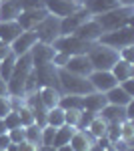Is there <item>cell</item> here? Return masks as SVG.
Segmentation results:
<instances>
[{"mask_svg":"<svg viewBox=\"0 0 134 151\" xmlns=\"http://www.w3.org/2000/svg\"><path fill=\"white\" fill-rule=\"evenodd\" d=\"M106 137H108L110 143L120 139V123H108L106 125Z\"/></svg>","mask_w":134,"mask_h":151,"instance_id":"obj_37","label":"cell"},{"mask_svg":"<svg viewBox=\"0 0 134 151\" xmlns=\"http://www.w3.org/2000/svg\"><path fill=\"white\" fill-rule=\"evenodd\" d=\"M34 77H36V85L38 89L40 87H52L60 91V83H58V69H56L52 63L42 65V67H36L34 69ZM62 93V91H60Z\"/></svg>","mask_w":134,"mask_h":151,"instance_id":"obj_9","label":"cell"},{"mask_svg":"<svg viewBox=\"0 0 134 151\" xmlns=\"http://www.w3.org/2000/svg\"><path fill=\"white\" fill-rule=\"evenodd\" d=\"M118 55H120V58H122V60H126V63H132V65H134V45L120 48V50H118Z\"/></svg>","mask_w":134,"mask_h":151,"instance_id":"obj_40","label":"cell"},{"mask_svg":"<svg viewBox=\"0 0 134 151\" xmlns=\"http://www.w3.org/2000/svg\"><path fill=\"white\" fill-rule=\"evenodd\" d=\"M126 151H134V147H128V149H126Z\"/></svg>","mask_w":134,"mask_h":151,"instance_id":"obj_56","label":"cell"},{"mask_svg":"<svg viewBox=\"0 0 134 151\" xmlns=\"http://www.w3.org/2000/svg\"><path fill=\"white\" fill-rule=\"evenodd\" d=\"M54 135H56V127L44 125L42 127V145H52L54 143Z\"/></svg>","mask_w":134,"mask_h":151,"instance_id":"obj_35","label":"cell"},{"mask_svg":"<svg viewBox=\"0 0 134 151\" xmlns=\"http://www.w3.org/2000/svg\"><path fill=\"white\" fill-rule=\"evenodd\" d=\"M38 151H56V147H52V145H40Z\"/></svg>","mask_w":134,"mask_h":151,"instance_id":"obj_49","label":"cell"},{"mask_svg":"<svg viewBox=\"0 0 134 151\" xmlns=\"http://www.w3.org/2000/svg\"><path fill=\"white\" fill-rule=\"evenodd\" d=\"M54 50L58 52H64L68 57H74V55H88V50L94 47V42H86L74 35H66V36H58L54 42H52Z\"/></svg>","mask_w":134,"mask_h":151,"instance_id":"obj_5","label":"cell"},{"mask_svg":"<svg viewBox=\"0 0 134 151\" xmlns=\"http://www.w3.org/2000/svg\"><path fill=\"white\" fill-rule=\"evenodd\" d=\"M102 35H104V30L94 18H88L84 24H80L76 28V32H74V36H78V38L86 40V42H98V38Z\"/></svg>","mask_w":134,"mask_h":151,"instance_id":"obj_13","label":"cell"},{"mask_svg":"<svg viewBox=\"0 0 134 151\" xmlns=\"http://www.w3.org/2000/svg\"><path fill=\"white\" fill-rule=\"evenodd\" d=\"M44 8L48 10V14L64 18V16H70L74 10H78L80 6L72 4V2H66V0H44Z\"/></svg>","mask_w":134,"mask_h":151,"instance_id":"obj_16","label":"cell"},{"mask_svg":"<svg viewBox=\"0 0 134 151\" xmlns=\"http://www.w3.org/2000/svg\"><path fill=\"white\" fill-rule=\"evenodd\" d=\"M82 6H84L92 16H96V14L108 12V10H112V8H118L120 2H118V0H84Z\"/></svg>","mask_w":134,"mask_h":151,"instance_id":"obj_20","label":"cell"},{"mask_svg":"<svg viewBox=\"0 0 134 151\" xmlns=\"http://www.w3.org/2000/svg\"><path fill=\"white\" fill-rule=\"evenodd\" d=\"M62 69L70 70L74 75H80V77H88L90 73H92V65H90L86 55H74V57H68V63Z\"/></svg>","mask_w":134,"mask_h":151,"instance_id":"obj_15","label":"cell"},{"mask_svg":"<svg viewBox=\"0 0 134 151\" xmlns=\"http://www.w3.org/2000/svg\"><path fill=\"white\" fill-rule=\"evenodd\" d=\"M22 12L20 0H0V22L16 20Z\"/></svg>","mask_w":134,"mask_h":151,"instance_id":"obj_19","label":"cell"},{"mask_svg":"<svg viewBox=\"0 0 134 151\" xmlns=\"http://www.w3.org/2000/svg\"><path fill=\"white\" fill-rule=\"evenodd\" d=\"M0 97H8V83L0 77Z\"/></svg>","mask_w":134,"mask_h":151,"instance_id":"obj_47","label":"cell"},{"mask_svg":"<svg viewBox=\"0 0 134 151\" xmlns=\"http://www.w3.org/2000/svg\"><path fill=\"white\" fill-rule=\"evenodd\" d=\"M66 2H72V4H76V6H82L84 0H66Z\"/></svg>","mask_w":134,"mask_h":151,"instance_id":"obj_54","label":"cell"},{"mask_svg":"<svg viewBox=\"0 0 134 151\" xmlns=\"http://www.w3.org/2000/svg\"><path fill=\"white\" fill-rule=\"evenodd\" d=\"M38 95H40V101H42V105H44L46 109H52V107L58 105L62 93L58 89H52V87H40L38 89Z\"/></svg>","mask_w":134,"mask_h":151,"instance_id":"obj_24","label":"cell"},{"mask_svg":"<svg viewBox=\"0 0 134 151\" xmlns=\"http://www.w3.org/2000/svg\"><path fill=\"white\" fill-rule=\"evenodd\" d=\"M16 113L20 117V125H22V127H28V125L34 123V115H32V111L26 107V103H24L20 109H16Z\"/></svg>","mask_w":134,"mask_h":151,"instance_id":"obj_33","label":"cell"},{"mask_svg":"<svg viewBox=\"0 0 134 151\" xmlns=\"http://www.w3.org/2000/svg\"><path fill=\"white\" fill-rule=\"evenodd\" d=\"M88 81L92 85V89L98 91V93H106V91H110L112 87L118 85L110 70H92L88 75Z\"/></svg>","mask_w":134,"mask_h":151,"instance_id":"obj_10","label":"cell"},{"mask_svg":"<svg viewBox=\"0 0 134 151\" xmlns=\"http://www.w3.org/2000/svg\"><path fill=\"white\" fill-rule=\"evenodd\" d=\"M120 6H134V0H118Z\"/></svg>","mask_w":134,"mask_h":151,"instance_id":"obj_51","label":"cell"},{"mask_svg":"<svg viewBox=\"0 0 134 151\" xmlns=\"http://www.w3.org/2000/svg\"><path fill=\"white\" fill-rule=\"evenodd\" d=\"M0 151H2V149H0Z\"/></svg>","mask_w":134,"mask_h":151,"instance_id":"obj_57","label":"cell"},{"mask_svg":"<svg viewBox=\"0 0 134 151\" xmlns=\"http://www.w3.org/2000/svg\"><path fill=\"white\" fill-rule=\"evenodd\" d=\"M10 143L12 141H10V137H8V133H2V135H0V149L2 151H6V147H8Z\"/></svg>","mask_w":134,"mask_h":151,"instance_id":"obj_46","label":"cell"},{"mask_svg":"<svg viewBox=\"0 0 134 151\" xmlns=\"http://www.w3.org/2000/svg\"><path fill=\"white\" fill-rule=\"evenodd\" d=\"M22 10H32V8H44V0H20Z\"/></svg>","mask_w":134,"mask_h":151,"instance_id":"obj_41","label":"cell"},{"mask_svg":"<svg viewBox=\"0 0 134 151\" xmlns=\"http://www.w3.org/2000/svg\"><path fill=\"white\" fill-rule=\"evenodd\" d=\"M16 149L18 151H38V145H34V143L24 139L22 143H16Z\"/></svg>","mask_w":134,"mask_h":151,"instance_id":"obj_43","label":"cell"},{"mask_svg":"<svg viewBox=\"0 0 134 151\" xmlns=\"http://www.w3.org/2000/svg\"><path fill=\"white\" fill-rule=\"evenodd\" d=\"M54 47L52 45H44V42H36L32 48H30V58H32V67H42V65H48L52 63V57H54Z\"/></svg>","mask_w":134,"mask_h":151,"instance_id":"obj_12","label":"cell"},{"mask_svg":"<svg viewBox=\"0 0 134 151\" xmlns=\"http://www.w3.org/2000/svg\"><path fill=\"white\" fill-rule=\"evenodd\" d=\"M48 10L46 8H32V10H22L20 16L16 18V22L22 26V30H34V26L44 18Z\"/></svg>","mask_w":134,"mask_h":151,"instance_id":"obj_14","label":"cell"},{"mask_svg":"<svg viewBox=\"0 0 134 151\" xmlns=\"http://www.w3.org/2000/svg\"><path fill=\"white\" fill-rule=\"evenodd\" d=\"M98 117H102L106 123H122L124 119H130L128 117V109L126 107H120V105H110L106 103L100 109Z\"/></svg>","mask_w":134,"mask_h":151,"instance_id":"obj_17","label":"cell"},{"mask_svg":"<svg viewBox=\"0 0 134 151\" xmlns=\"http://www.w3.org/2000/svg\"><path fill=\"white\" fill-rule=\"evenodd\" d=\"M66 63H68V55H64V52H58V50H56L54 57H52V65H54L56 69H62Z\"/></svg>","mask_w":134,"mask_h":151,"instance_id":"obj_42","label":"cell"},{"mask_svg":"<svg viewBox=\"0 0 134 151\" xmlns=\"http://www.w3.org/2000/svg\"><path fill=\"white\" fill-rule=\"evenodd\" d=\"M58 83H60V91L68 95H88L94 91L88 77L74 75L66 69H58Z\"/></svg>","mask_w":134,"mask_h":151,"instance_id":"obj_4","label":"cell"},{"mask_svg":"<svg viewBox=\"0 0 134 151\" xmlns=\"http://www.w3.org/2000/svg\"><path fill=\"white\" fill-rule=\"evenodd\" d=\"M46 125H52V127H62L64 125V109H60L58 105L52 107V109H48V113H46Z\"/></svg>","mask_w":134,"mask_h":151,"instance_id":"obj_28","label":"cell"},{"mask_svg":"<svg viewBox=\"0 0 134 151\" xmlns=\"http://www.w3.org/2000/svg\"><path fill=\"white\" fill-rule=\"evenodd\" d=\"M104 151H116V149H114V147H112V145H110V147H106V149H104Z\"/></svg>","mask_w":134,"mask_h":151,"instance_id":"obj_55","label":"cell"},{"mask_svg":"<svg viewBox=\"0 0 134 151\" xmlns=\"http://www.w3.org/2000/svg\"><path fill=\"white\" fill-rule=\"evenodd\" d=\"M6 133H8V137H10L12 143H22V141L26 139L24 127H14V129H10V131H6Z\"/></svg>","mask_w":134,"mask_h":151,"instance_id":"obj_36","label":"cell"},{"mask_svg":"<svg viewBox=\"0 0 134 151\" xmlns=\"http://www.w3.org/2000/svg\"><path fill=\"white\" fill-rule=\"evenodd\" d=\"M60 109H82V95H68L62 93L58 101Z\"/></svg>","mask_w":134,"mask_h":151,"instance_id":"obj_27","label":"cell"},{"mask_svg":"<svg viewBox=\"0 0 134 151\" xmlns=\"http://www.w3.org/2000/svg\"><path fill=\"white\" fill-rule=\"evenodd\" d=\"M12 111V103H10V95L8 97H0V119L8 115Z\"/></svg>","mask_w":134,"mask_h":151,"instance_id":"obj_39","label":"cell"},{"mask_svg":"<svg viewBox=\"0 0 134 151\" xmlns=\"http://www.w3.org/2000/svg\"><path fill=\"white\" fill-rule=\"evenodd\" d=\"M106 121L102 119V117H94L92 121H90V125H88V131H90V135L94 137V139H100V137H106Z\"/></svg>","mask_w":134,"mask_h":151,"instance_id":"obj_29","label":"cell"},{"mask_svg":"<svg viewBox=\"0 0 134 151\" xmlns=\"http://www.w3.org/2000/svg\"><path fill=\"white\" fill-rule=\"evenodd\" d=\"M24 131H26V141H30V143H34V145H42V127H38L36 123H32V125H28V127H24Z\"/></svg>","mask_w":134,"mask_h":151,"instance_id":"obj_30","label":"cell"},{"mask_svg":"<svg viewBox=\"0 0 134 151\" xmlns=\"http://www.w3.org/2000/svg\"><path fill=\"white\" fill-rule=\"evenodd\" d=\"M98 42L106 45V47H110V48H116V50H120L124 47H130V45H134V26H122L118 30L104 32L98 38Z\"/></svg>","mask_w":134,"mask_h":151,"instance_id":"obj_7","label":"cell"},{"mask_svg":"<svg viewBox=\"0 0 134 151\" xmlns=\"http://www.w3.org/2000/svg\"><path fill=\"white\" fill-rule=\"evenodd\" d=\"M74 133H76V127H70V125H62V127H58V129H56L52 147H60V145L70 143V139H72V135H74Z\"/></svg>","mask_w":134,"mask_h":151,"instance_id":"obj_25","label":"cell"},{"mask_svg":"<svg viewBox=\"0 0 134 151\" xmlns=\"http://www.w3.org/2000/svg\"><path fill=\"white\" fill-rule=\"evenodd\" d=\"M88 60L92 65V70H110L116 60L120 58L118 50L116 48H110L106 45H100V42H94V47L88 50Z\"/></svg>","mask_w":134,"mask_h":151,"instance_id":"obj_3","label":"cell"},{"mask_svg":"<svg viewBox=\"0 0 134 151\" xmlns=\"http://www.w3.org/2000/svg\"><path fill=\"white\" fill-rule=\"evenodd\" d=\"M36 42H38V38L34 35V30H24V32H20V35L10 42V50L16 57H20V55L30 52V48H32Z\"/></svg>","mask_w":134,"mask_h":151,"instance_id":"obj_11","label":"cell"},{"mask_svg":"<svg viewBox=\"0 0 134 151\" xmlns=\"http://www.w3.org/2000/svg\"><path fill=\"white\" fill-rule=\"evenodd\" d=\"M6 133V125H4V119H0V135Z\"/></svg>","mask_w":134,"mask_h":151,"instance_id":"obj_53","label":"cell"},{"mask_svg":"<svg viewBox=\"0 0 134 151\" xmlns=\"http://www.w3.org/2000/svg\"><path fill=\"white\" fill-rule=\"evenodd\" d=\"M110 145H112V147H114V149H116V151H126V149H128V147H132L130 143H126V141H124V139H116V141H112Z\"/></svg>","mask_w":134,"mask_h":151,"instance_id":"obj_45","label":"cell"},{"mask_svg":"<svg viewBox=\"0 0 134 151\" xmlns=\"http://www.w3.org/2000/svg\"><path fill=\"white\" fill-rule=\"evenodd\" d=\"M20 32H24V30H22V26L16 22V20L0 22V42H4V45H10Z\"/></svg>","mask_w":134,"mask_h":151,"instance_id":"obj_21","label":"cell"},{"mask_svg":"<svg viewBox=\"0 0 134 151\" xmlns=\"http://www.w3.org/2000/svg\"><path fill=\"white\" fill-rule=\"evenodd\" d=\"M4 125H6V131H10V129H14V127H22L18 113H16V111H10L8 115L4 117Z\"/></svg>","mask_w":134,"mask_h":151,"instance_id":"obj_34","label":"cell"},{"mask_svg":"<svg viewBox=\"0 0 134 151\" xmlns=\"http://www.w3.org/2000/svg\"><path fill=\"white\" fill-rule=\"evenodd\" d=\"M120 87H122L128 95H132V97H134V77H130V79L122 81V83H120Z\"/></svg>","mask_w":134,"mask_h":151,"instance_id":"obj_44","label":"cell"},{"mask_svg":"<svg viewBox=\"0 0 134 151\" xmlns=\"http://www.w3.org/2000/svg\"><path fill=\"white\" fill-rule=\"evenodd\" d=\"M88 18H92V14H90L84 6H80L78 10H74L70 16L60 18V36L74 35V32H76V28H78L80 24H84Z\"/></svg>","mask_w":134,"mask_h":151,"instance_id":"obj_8","label":"cell"},{"mask_svg":"<svg viewBox=\"0 0 134 151\" xmlns=\"http://www.w3.org/2000/svg\"><path fill=\"white\" fill-rule=\"evenodd\" d=\"M32 69L34 67H32L30 52L16 57L14 70H12L10 79H8V95H12V97H24V85H26V79L32 73Z\"/></svg>","mask_w":134,"mask_h":151,"instance_id":"obj_2","label":"cell"},{"mask_svg":"<svg viewBox=\"0 0 134 151\" xmlns=\"http://www.w3.org/2000/svg\"><path fill=\"white\" fill-rule=\"evenodd\" d=\"M88 151H104V149H102L100 145H96V143H92V145L88 147Z\"/></svg>","mask_w":134,"mask_h":151,"instance_id":"obj_52","label":"cell"},{"mask_svg":"<svg viewBox=\"0 0 134 151\" xmlns=\"http://www.w3.org/2000/svg\"><path fill=\"white\" fill-rule=\"evenodd\" d=\"M96 145H100L102 149H106V147H110V141H108V137H100V139H96Z\"/></svg>","mask_w":134,"mask_h":151,"instance_id":"obj_48","label":"cell"},{"mask_svg":"<svg viewBox=\"0 0 134 151\" xmlns=\"http://www.w3.org/2000/svg\"><path fill=\"white\" fill-rule=\"evenodd\" d=\"M56 151H74V149H72V147H70V145L66 143V145H60V147H56Z\"/></svg>","mask_w":134,"mask_h":151,"instance_id":"obj_50","label":"cell"},{"mask_svg":"<svg viewBox=\"0 0 134 151\" xmlns=\"http://www.w3.org/2000/svg\"><path fill=\"white\" fill-rule=\"evenodd\" d=\"M80 113H82V109H64V125L78 127Z\"/></svg>","mask_w":134,"mask_h":151,"instance_id":"obj_32","label":"cell"},{"mask_svg":"<svg viewBox=\"0 0 134 151\" xmlns=\"http://www.w3.org/2000/svg\"><path fill=\"white\" fill-rule=\"evenodd\" d=\"M96 117V113H90V111H84L82 109V113H80V121H78V127L76 129H88L90 121Z\"/></svg>","mask_w":134,"mask_h":151,"instance_id":"obj_38","label":"cell"},{"mask_svg":"<svg viewBox=\"0 0 134 151\" xmlns=\"http://www.w3.org/2000/svg\"><path fill=\"white\" fill-rule=\"evenodd\" d=\"M14 63H16V55H14L12 50L4 58H0V77H2L6 83H8V79H10L12 70H14Z\"/></svg>","mask_w":134,"mask_h":151,"instance_id":"obj_26","label":"cell"},{"mask_svg":"<svg viewBox=\"0 0 134 151\" xmlns=\"http://www.w3.org/2000/svg\"><path fill=\"white\" fill-rule=\"evenodd\" d=\"M96 22L102 26L104 32H110V30H118L122 26H132L134 20V6H118V8H112L108 12H102L92 16Z\"/></svg>","mask_w":134,"mask_h":151,"instance_id":"obj_1","label":"cell"},{"mask_svg":"<svg viewBox=\"0 0 134 151\" xmlns=\"http://www.w3.org/2000/svg\"><path fill=\"white\" fill-rule=\"evenodd\" d=\"M120 139H124L126 143L132 145V139H134V123L132 119H124L120 123Z\"/></svg>","mask_w":134,"mask_h":151,"instance_id":"obj_31","label":"cell"},{"mask_svg":"<svg viewBox=\"0 0 134 151\" xmlns=\"http://www.w3.org/2000/svg\"><path fill=\"white\" fill-rule=\"evenodd\" d=\"M106 101L110 105H120V107H128V105L132 103V95H128L126 91H124L120 85H116V87H112L110 91H106Z\"/></svg>","mask_w":134,"mask_h":151,"instance_id":"obj_22","label":"cell"},{"mask_svg":"<svg viewBox=\"0 0 134 151\" xmlns=\"http://www.w3.org/2000/svg\"><path fill=\"white\" fill-rule=\"evenodd\" d=\"M34 35L38 38V42L52 45L56 38L60 36V18L52 16V14H46L44 18L34 26Z\"/></svg>","mask_w":134,"mask_h":151,"instance_id":"obj_6","label":"cell"},{"mask_svg":"<svg viewBox=\"0 0 134 151\" xmlns=\"http://www.w3.org/2000/svg\"><path fill=\"white\" fill-rule=\"evenodd\" d=\"M108 103L106 101V95L98 93V91H92L88 95H82V109L84 111H90V113H100V109Z\"/></svg>","mask_w":134,"mask_h":151,"instance_id":"obj_18","label":"cell"},{"mask_svg":"<svg viewBox=\"0 0 134 151\" xmlns=\"http://www.w3.org/2000/svg\"><path fill=\"white\" fill-rule=\"evenodd\" d=\"M110 73L114 75L116 83L120 85L122 81L134 77V65H132V63H126V60H122V58H118V60H116V65L110 69Z\"/></svg>","mask_w":134,"mask_h":151,"instance_id":"obj_23","label":"cell"}]
</instances>
